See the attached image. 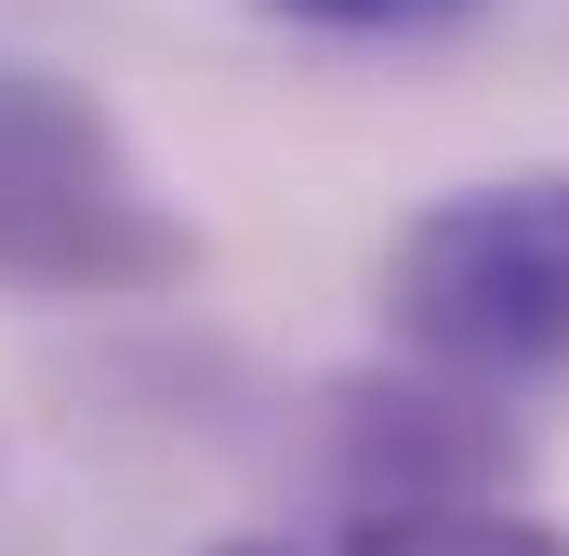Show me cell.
<instances>
[{
	"mask_svg": "<svg viewBox=\"0 0 569 556\" xmlns=\"http://www.w3.org/2000/svg\"><path fill=\"white\" fill-rule=\"evenodd\" d=\"M186 266L199 239L120 120L80 80H0V291L120 305V291H186Z\"/></svg>",
	"mask_w": 569,
	"mask_h": 556,
	"instance_id": "7a4b0ae2",
	"label": "cell"
},
{
	"mask_svg": "<svg viewBox=\"0 0 569 556\" xmlns=\"http://www.w3.org/2000/svg\"><path fill=\"white\" fill-rule=\"evenodd\" d=\"M291 27H331V40H425V27H463L477 0H266Z\"/></svg>",
	"mask_w": 569,
	"mask_h": 556,
	"instance_id": "277c9868",
	"label": "cell"
},
{
	"mask_svg": "<svg viewBox=\"0 0 569 556\" xmlns=\"http://www.w3.org/2000/svg\"><path fill=\"white\" fill-rule=\"evenodd\" d=\"M212 556H569V530L517 517L503 490H463V504H345L331 530H252Z\"/></svg>",
	"mask_w": 569,
	"mask_h": 556,
	"instance_id": "3957f363",
	"label": "cell"
},
{
	"mask_svg": "<svg viewBox=\"0 0 569 556\" xmlns=\"http://www.w3.org/2000/svg\"><path fill=\"white\" fill-rule=\"evenodd\" d=\"M385 331L490 398L569 371V159L425 199L385 252Z\"/></svg>",
	"mask_w": 569,
	"mask_h": 556,
	"instance_id": "6da1fadb",
	"label": "cell"
}]
</instances>
